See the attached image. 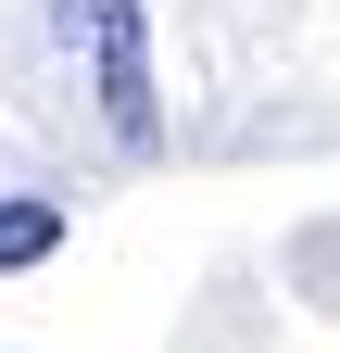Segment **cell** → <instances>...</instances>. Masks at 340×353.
<instances>
[{"label":"cell","mask_w":340,"mask_h":353,"mask_svg":"<svg viewBox=\"0 0 340 353\" xmlns=\"http://www.w3.org/2000/svg\"><path fill=\"white\" fill-rule=\"evenodd\" d=\"M63 51L89 63V88H101V114H114V139L126 152H151V38H139V0H63Z\"/></svg>","instance_id":"obj_1"},{"label":"cell","mask_w":340,"mask_h":353,"mask_svg":"<svg viewBox=\"0 0 340 353\" xmlns=\"http://www.w3.org/2000/svg\"><path fill=\"white\" fill-rule=\"evenodd\" d=\"M51 240H63V214H51V202H0V265H38Z\"/></svg>","instance_id":"obj_2"}]
</instances>
